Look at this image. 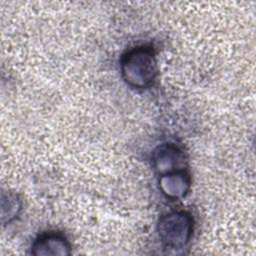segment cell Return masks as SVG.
I'll use <instances>...</instances> for the list:
<instances>
[{
	"label": "cell",
	"mask_w": 256,
	"mask_h": 256,
	"mask_svg": "<svg viewBox=\"0 0 256 256\" xmlns=\"http://www.w3.org/2000/svg\"><path fill=\"white\" fill-rule=\"evenodd\" d=\"M121 74L132 88H148L157 76V61L153 47L140 45L127 51L121 58Z\"/></svg>",
	"instance_id": "6da1fadb"
},
{
	"label": "cell",
	"mask_w": 256,
	"mask_h": 256,
	"mask_svg": "<svg viewBox=\"0 0 256 256\" xmlns=\"http://www.w3.org/2000/svg\"><path fill=\"white\" fill-rule=\"evenodd\" d=\"M190 175L184 169L161 175L159 178L160 190L170 199L184 197L190 189Z\"/></svg>",
	"instance_id": "5b68a950"
},
{
	"label": "cell",
	"mask_w": 256,
	"mask_h": 256,
	"mask_svg": "<svg viewBox=\"0 0 256 256\" xmlns=\"http://www.w3.org/2000/svg\"><path fill=\"white\" fill-rule=\"evenodd\" d=\"M185 160L183 151L172 143L159 146L152 156L153 167L160 176L174 171L183 170Z\"/></svg>",
	"instance_id": "3957f363"
},
{
	"label": "cell",
	"mask_w": 256,
	"mask_h": 256,
	"mask_svg": "<svg viewBox=\"0 0 256 256\" xmlns=\"http://www.w3.org/2000/svg\"><path fill=\"white\" fill-rule=\"evenodd\" d=\"M160 242L167 250H180L187 246L193 233V219L186 211H173L163 215L157 225Z\"/></svg>",
	"instance_id": "7a4b0ae2"
},
{
	"label": "cell",
	"mask_w": 256,
	"mask_h": 256,
	"mask_svg": "<svg viewBox=\"0 0 256 256\" xmlns=\"http://www.w3.org/2000/svg\"><path fill=\"white\" fill-rule=\"evenodd\" d=\"M2 197L5 199V197L2 195ZM6 200V199H5ZM7 207H8V212L2 217V222H10L13 220L15 217H17L20 209H21V201L17 197V195L8 193L7 194Z\"/></svg>",
	"instance_id": "8992f818"
},
{
	"label": "cell",
	"mask_w": 256,
	"mask_h": 256,
	"mask_svg": "<svg viewBox=\"0 0 256 256\" xmlns=\"http://www.w3.org/2000/svg\"><path fill=\"white\" fill-rule=\"evenodd\" d=\"M33 255H69L70 244L64 235L47 232L38 236L31 246Z\"/></svg>",
	"instance_id": "277c9868"
}]
</instances>
